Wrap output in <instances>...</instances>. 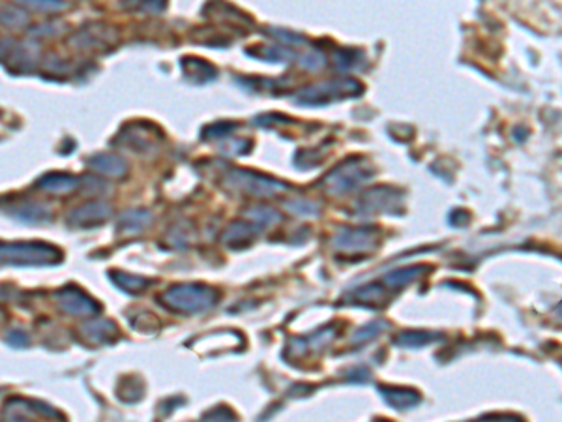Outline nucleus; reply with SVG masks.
Here are the masks:
<instances>
[{
	"label": "nucleus",
	"mask_w": 562,
	"mask_h": 422,
	"mask_svg": "<svg viewBox=\"0 0 562 422\" xmlns=\"http://www.w3.org/2000/svg\"><path fill=\"white\" fill-rule=\"evenodd\" d=\"M40 186L47 191H56V194H66L77 186V179L64 173H51L40 181Z\"/></svg>",
	"instance_id": "nucleus-15"
},
{
	"label": "nucleus",
	"mask_w": 562,
	"mask_h": 422,
	"mask_svg": "<svg viewBox=\"0 0 562 422\" xmlns=\"http://www.w3.org/2000/svg\"><path fill=\"white\" fill-rule=\"evenodd\" d=\"M88 164L94 167L96 171L109 176H121L128 171V164L118 154H98V156L91 158Z\"/></svg>",
	"instance_id": "nucleus-13"
},
{
	"label": "nucleus",
	"mask_w": 562,
	"mask_h": 422,
	"mask_svg": "<svg viewBox=\"0 0 562 422\" xmlns=\"http://www.w3.org/2000/svg\"><path fill=\"white\" fill-rule=\"evenodd\" d=\"M113 280L118 283V286L124 289V291H143L145 289V286L148 283V281L145 280V278H139V276H130V274H113Z\"/></svg>",
	"instance_id": "nucleus-23"
},
{
	"label": "nucleus",
	"mask_w": 562,
	"mask_h": 422,
	"mask_svg": "<svg viewBox=\"0 0 562 422\" xmlns=\"http://www.w3.org/2000/svg\"><path fill=\"white\" fill-rule=\"evenodd\" d=\"M6 422H29V421H25V418H10V421Z\"/></svg>",
	"instance_id": "nucleus-29"
},
{
	"label": "nucleus",
	"mask_w": 562,
	"mask_h": 422,
	"mask_svg": "<svg viewBox=\"0 0 562 422\" xmlns=\"http://www.w3.org/2000/svg\"><path fill=\"white\" fill-rule=\"evenodd\" d=\"M435 338H437L435 334H427V332H405V334L397 338L396 343L403 347H420L433 342Z\"/></svg>",
	"instance_id": "nucleus-21"
},
{
	"label": "nucleus",
	"mask_w": 562,
	"mask_h": 422,
	"mask_svg": "<svg viewBox=\"0 0 562 422\" xmlns=\"http://www.w3.org/2000/svg\"><path fill=\"white\" fill-rule=\"evenodd\" d=\"M387 327V323H382V321H375V323H369V325H367V327H364V328H360V331H358V334L354 338H352V342H366V340H369V338H375L377 334H379V331H381V328H384Z\"/></svg>",
	"instance_id": "nucleus-27"
},
{
	"label": "nucleus",
	"mask_w": 562,
	"mask_h": 422,
	"mask_svg": "<svg viewBox=\"0 0 562 422\" xmlns=\"http://www.w3.org/2000/svg\"><path fill=\"white\" fill-rule=\"evenodd\" d=\"M32 8H40V10H58V8H64V4H61V2H51V4H47V2H32Z\"/></svg>",
	"instance_id": "nucleus-28"
},
{
	"label": "nucleus",
	"mask_w": 562,
	"mask_h": 422,
	"mask_svg": "<svg viewBox=\"0 0 562 422\" xmlns=\"http://www.w3.org/2000/svg\"><path fill=\"white\" fill-rule=\"evenodd\" d=\"M182 68H184V76L188 79L195 81V83H208V81L216 79L218 71L216 68L208 62L201 61V59H184L182 61Z\"/></svg>",
	"instance_id": "nucleus-11"
},
{
	"label": "nucleus",
	"mask_w": 562,
	"mask_h": 422,
	"mask_svg": "<svg viewBox=\"0 0 562 422\" xmlns=\"http://www.w3.org/2000/svg\"><path fill=\"white\" fill-rule=\"evenodd\" d=\"M382 396L387 398V402L390 406H394L396 409H407V407L417 406L420 402V396H418L414 391H405V388H381Z\"/></svg>",
	"instance_id": "nucleus-14"
},
{
	"label": "nucleus",
	"mask_w": 562,
	"mask_h": 422,
	"mask_svg": "<svg viewBox=\"0 0 562 422\" xmlns=\"http://www.w3.org/2000/svg\"><path fill=\"white\" fill-rule=\"evenodd\" d=\"M362 91H364V85L360 81L352 79V77H336V79L304 86L295 94V101L298 106L325 107L336 101L358 98Z\"/></svg>",
	"instance_id": "nucleus-1"
},
{
	"label": "nucleus",
	"mask_w": 562,
	"mask_h": 422,
	"mask_svg": "<svg viewBox=\"0 0 562 422\" xmlns=\"http://www.w3.org/2000/svg\"><path fill=\"white\" fill-rule=\"evenodd\" d=\"M86 336L92 343H106L111 342L113 338H116V327L107 319H98L92 321L88 327L85 328Z\"/></svg>",
	"instance_id": "nucleus-16"
},
{
	"label": "nucleus",
	"mask_w": 562,
	"mask_h": 422,
	"mask_svg": "<svg viewBox=\"0 0 562 422\" xmlns=\"http://www.w3.org/2000/svg\"><path fill=\"white\" fill-rule=\"evenodd\" d=\"M109 205L101 201H92L86 203V205L79 206L76 211L70 214V223L73 226H81V227H88V226H98L101 221H106L109 218Z\"/></svg>",
	"instance_id": "nucleus-8"
},
{
	"label": "nucleus",
	"mask_w": 562,
	"mask_h": 422,
	"mask_svg": "<svg viewBox=\"0 0 562 422\" xmlns=\"http://www.w3.org/2000/svg\"><path fill=\"white\" fill-rule=\"evenodd\" d=\"M150 221V214L145 211H130L118 220V226L126 231H139Z\"/></svg>",
	"instance_id": "nucleus-17"
},
{
	"label": "nucleus",
	"mask_w": 562,
	"mask_h": 422,
	"mask_svg": "<svg viewBox=\"0 0 562 422\" xmlns=\"http://www.w3.org/2000/svg\"><path fill=\"white\" fill-rule=\"evenodd\" d=\"M262 227L255 221H235L231 223V227L223 233V241L231 246H238L240 242H250L257 233L261 231Z\"/></svg>",
	"instance_id": "nucleus-12"
},
{
	"label": "nucleus",
	"mask_w": 562,
	"mask_h": 422,
	"mask_svg": "<svg viewBox=\"0 0 562 422\" xmlns=\"http://www.w3.org/2000/svg\"><path fill=\"white\" fill-rule=\"evenodd\" d=\"M287 209H291L295 214H304V216H313L319 211V206L313 201H306V199H295V201L287 203Z\"/></svg>",
	"instance_id": "nucleus-26"
},
{
	"label": "nucleus",
	"mask_w": 562,
	"mask_h": 422,
	"mask_svg": "<svg viewBox=\"0 0 562 422\" xmlns=\"http://www.w3.org/2000/svg\"><path fill=\"white\" fill-rule=\"evenodd\" d=\"M246 218L251 221H255V223H259V226H272V223L280 221V214H277L274 209L262 205L253 206V209L246 211Z\"/></svg>",
	"instance_id": "nucleus-18"
},
{
	"label": "nucleus",
	"mask_w": 562,
	"mask_h": 422,
	"mask_svg": "<svg viewBox=\"0 0 562 422\" xmlns=\"http://www.w3.org/2000/svg\"><path fill=\"white\" fill-rule=\"evenodd\" d=\"M61 259V251L49 244L21 242L0 246V261L10 265H51Z\"/></svg>",
	"instance_id": "nucleus-5"
},
{
	"label": "nucleus",
	"mask_w": 562,
	"mask_h": 422,
	"mask_svg": "<svg viewBox=\"0 0 562 422\" xmlns=\"http://www.w3.org/2000/svg\"><path fill=\"white\" fill-rule=\"evenodd\" d=\"M364 53L358 49H336L334 53V62L339 70H352L357 68Z\"/></svg>",
	"instance_id": "nucleus-19"
},
{
	"label": "nucleus",
	"mask_w": 562,
	"mask_h": 422,
	"mask_svg": "<svg viewBox=\"0 0 562 422\" xmlns=\"http://www.w3.org/2000/svg\"><path fill=\"white\" fill-rule=\"evenodd\" d=\"M402 199L403 194L396 190V188L377 186L367 190L362 196L358 206H360V211H364V214H369V212H390L402 205Z\"/></svg>",
	"instance_id": "nucleus-6"
},
{
	"label": "nucleus",
	"mask_w": 562,
	"mask_h": 422,
	"mask_svg": "<svg viewBox=\"0 0 562 422\" xmlns=\"http://www.w3.org/2000/svg\"><path fill=\"white\" fill-rule=\"evenodd\" d=\"M218 298V293L205 286H176L163 295V301L176 312L199 313L210 308Z\"/></svg>",
	"instance_id": "nucleus-4"
},
{
	"label": "nucleus",
	"mask_w": 562,
	"mask_h": 422,
	"mask_svg": "<svg viewBox=\"0 0 562 422\" xmlns=\"http://www.w3.org/2000/svg\"><path fill=\"white\" fill-rule=\"evenodd\" d=\"M420 274H422V266H409V268H402V271H396L392 272V274H388V276L384 278V281H387L388 286L402 287L407 286L409 281H412L417 276H420Z\"/></svg>",
	"instance_id": "nucleus-20"
},
{
	"label": "nucleus",
	"mask_w": 562,
	"mask_h": 422,
	"mask_svg": "<svg viewBox=\"0 0 562 422\" xmlns=\"http://www.w3.org/2000/svg\"><path fill=\"white\" fill-rule=\"evenodd\" d=\"M56 298L62 310L71 316H94L100 310L98 304L77 287H66L56 295Z\"/></svg>",
	"instance_id": "nucleus-7"
},
{
	"label": "nucleus",
	"mask_w": 562,
	"mask_h": 422,
	"mask_svg": "<svg viewBox=\"0 0 562 422\" xmlns=\"http://www.w3.org/2000/svg\"><path fill=\"white\" fill-rule=\"evenodd\" d=\"M375 233L372 229H342L334 238V244L345 251H360L373 246Z\"/></svg>",
	"instance_id": "nucleus-9"
},
{
	"label": "nucleus",
	"mask_w": 562,
	"mask_h": 422,
	"mask_svg": "<svg viewBox=\"0 0 562 422\" xmlns=\"http://www.w3.org/2000/svg\"><path fill=\"white\" fill-rule=\"evenodd\" d=\"M373 175H375V169L366 158L352 156L334 167L325 179V184H327V190L330 194L342 196V194H349V191L360 188Z\"/></svg>",
	"instance_id": "nucleus-2"
},
{
	"label": "nucleus",
	"mask_w": 562,
	"mask_h": 422,
	"mask_svg": "<svg viewBox=\"0 0 562 422\" xmlns=\"http://www.w3.org/2000/svg\"><path fill=\"white\" fill-rule=\"evenodd\" d=\"M223 182H225L227 188H233V190L244 191V194H250V196L257 197L276 196L280 191L289 190L285 182L277 181L274 176L250 171V169H238V167L229 169V171L225 173Z\"/></svg>",
	"instance_id": "nucleus-3"
},
{
	"label": "nucleus",
	"mask_w": 562,
	"mask_h": 422,
	"mask_svg": "<svg viewBox=\"0 0 562 422\" xmlns=\"http://www.w3.org/2000/svg\"><path fill=\"white\" fill-rule=\"evenodd\" d=\"M246 55L251 59L272 64H285L295 59V51L285 46H253L246 49Z\"/></svg>",
	"instance_id": "nucleus-10"
},
{
	"label": "nucleus",
	"mask_w": 562,
	"mask_h": 422,
	"mask_svg": "<svg viewBox=\"0 0 562 422\" xmlns=\"http://www.w3.org/2000/svg\"><path fill=\"white\" fill-rule=\"evenodd\" d=\"M325 64H327V59L322 56L321 51H317V49H312L310 53H306V55L300 59L302 68H306V70H310V71L322 70V68H325Z\"/></svg>",
	"instance_id": "nucleus-24"
},
{
	"label": "nucleus",
	"mask_w": 562,
	"mask_h": 422,
	"mask_svg": "<svg viewBox=\"0 0 562 422\" xmlns=\"http://www.w3.org/2000/svg\"><path fill=\"white\" fill-rule=\"evenodd\" d=\"M268 34L274 36V38H277L280 41H283V44H285V47L295 46V44H297V46H300V44L302 46H304V44H307V40L302 34H297V32H291V31H283V29H270V31H268Z\"/></svg>",
	"instance_id": "nucleus-25"
},
{
	"label": "nucleus",
	"mask_w": 562,
	"mask_h": 422,
	"mask_svg": "<svg viewBox=\"0 0 562 422\" xmlns=\"http://www.w3.org/2000/svg\"><path fill=\"white\" fill-rule=\"evenodd\" d=\"M236 130V124L233 122H216V124L206 126L203 130V139H220V137H229Z\"/></svg>",
	"instance_id": "nucleus-22"
}]
</instances>
